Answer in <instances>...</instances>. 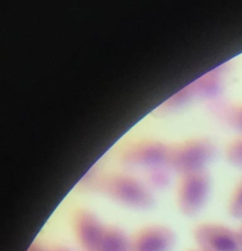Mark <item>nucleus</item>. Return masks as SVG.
Masks as SVG:
<instances>
[{
    "instance_id": "7ed1b4c3",
    "label": "nucleus",
    "mask_w": 242,
    "mask_h": 251,
    "mask_svg": "<svg viewBox=\"0 0 242 251\" xmlns=\"http://www.w3.org/2000/svg\"><path fill=\"white\" fill-rule=\"evenodd\" d=\"M169 144L151 138H140L125 143L118 151V159L128 167L147 172L168 167Z\"/></svg>"
},
{
    "instance_id": "9d476101",
    "label": "nucleus",
    "mask_w": 242,
    "mask_h": 251,
    "mask_svg": "<svg viewBox=\"0 0 242 251\" xmlns=\"http://www.w3.org/2000/svg\"><path fill=\"white\" fill-rule=\"evenodd\" d=\"M96 251H130V237L119 226L106 225Z\"/></svg>"
},
{
    "instance_id": "423d86ee",
    "label": "nucleus",
    "mask_w": 242,
    "mask_h": 251,
    "mask_svg": "<svg viewBox=\"0 0 242 251\" xmlns=\"http://www.w3.org/2000/svg\"><path fill=\"white\" fill-rule=\"evenodd\" d=\"M224 88L223 73L219 68L210 71L203 75L185 88L177 92L173 97L167 101V105L171 107L182 106L194 98L205 99L208 102L219 99V95Z\"/></svg>"
},
{
    "instance_id": "0eeeda50",
    "label": "nucleus",
    "mask_w": 242,
    "mask_h": 251,
    "mask_svg": "<svg viewBox=\"0 0 242 251\" xmlns=\"http://www.w3.org/2000/svg\"><path fill=\"white\" fill-rule=\"evenodd\" d=\"M105 226L85 208H77L72 215L73 232L81 251H96Z\"/></svg>"
},
{
    "instance_id": "ddd939ff",
    "label": "nucleus",
    "mask_w": 242,
    "mask_h": 251,
    "mask_svg": "<svg viewBox=\"0 0 242 251\" xmlns=\"http://www.w3.org/2000/svg\"><path fill=\"white\" fill-rule=\"evenodd\" d=\"M26 251H50V250H47L46 248H44L43 246H41L40 244L38 243H32Z\"/></svg>"
},
{
    "instance_id": "2eb2a0df",
    "label": "nucleus",
    "mask_w": 242,
    "mask_h": 251,
    "mask_svg": "<svg viewBox=\"0 0 242 251\" xmlns=\"http://www.w3.org/2000/svg\"><path fill=\"white\" fill-rule=\"evenodd\" d=\"M239 234L241 235V237H242V226L240 227V229H239Z\"/></svg>"
},
{
    "instance_id": "f03ea898",
    "label": "nucleus",
    "mask_w": 242,
    "mask_h": 251,
    "mask_svg": "<svg viewBox=\"0 0 242 251\" xmlns=\"http://www.w3.org/2000/svg\"><path fill=\"white\" fill-rule=\"evenodd\" d=\"M216 147L207 137H190L169 144L168 167L180 174L205 170L215 156Z\"/></svg>"
},
{
    "instance_id": "4468645a",
    "label": "nucleus",
    "mask_w": 242,
    "mask_h": 251,
    "mask_svg": "<svg viewBox=\"0 0 242 251\" xmlns=\"http://www.w3.org/2000/svg\"><path fill=\"white\" fill-rule=\"evenodd\" d=\"M50 251H71L70 249L64 247V246H59V247H55L53 249H51Z\"/></svg>"
},
{
    "instance_id": "f257e3e1",
    "label": "nucleus",
    "mask_w": 242,
    "mask_h": 251,
    "mask_svg": "<svg viewBox=\"0 0 242 251\" xmlns=\"http://www.w3.org/2000/svg\"><path fill=\"white\" fill-rule=\"evenodd\" d=\"M85 186L107 196L124 207L145 210L154 203L147 184L132 175L123 172L92 173L84 178Z\"/></svg>"
},
{
    "instance_id": "1a4fd4ad",
    "label": "nucleus",
    "mask_w": 242,
    "mask_h": 251,
    "mask_svg": "<svg viewBox=\"0 0 242 251\" xmlns=\"http://www.w3.org/2000/svg\"><path fill=\"white\" fill-rule=\"evenodd\" d=\"M208 109L222 125L242 133V102L217 99L209 102Z\"/></svg>"
},
{
    "instance_id": "dca6fc26",
    "label": "nucleus",
    "mask_w": 242,
    "mask_h": 251,
    "mask_svg": "<svg viewBox=\"0 0 242 251\" xmlns=\"http://www.w3.org/2000/svg\"><path fill=\"white\" fill-rule=\"evenodd\" d=\"M186 251H196V250H186Z\"/></svg>"
},
{
    "instance_id": "f8f14e48",
    "label": "nucleus",
    "mask_w": 242,
    "mask_h": 251,
    "mask_svg": "<svg viewBox=\"0 0 242 251\" xmlns=\"http://www.w3.org/2000/svg\"><path fill=\"white\" fill-rule=\"evenodd\" d=\"M227 210L231 217L242 218V176L238 179L229 195Z\"/></svg>"
},
{
    "instance_id": "6e6552de",
    "label": "nucleus",
    "mask_w": 242,
    "mask_h": 251,
    "mask_svg": "<svg viewBox=\"0 0 242 251\" xmlns=\"http://www.w3.org/2000/svg\"><path fill=\"white\" fill-rule=\"evenodd\" d=\"M174 244L173 230L160 224L142 226L130 237V251H170Z\"/></svg>"
},
{
    "instance_id": "20e7f679",
    "label": "nucleus",
    "mask_w": 242,
    "mask_h": 251,
    "mask_svg": "<svg viewBox=\"0 0 242 251\" xmlns=\"http://www.w3.org/2000/svg\"><path fill=\"white\" fill-rule=\"evenodd\" d=\"M211 187V178L206 170L179 175L175 189L176 206L184 216H195L205 206Z\"/></svg>"
},
{
    "instance_id": "39448f33",
    "label": "nucleus",
    "mask_w": 242,
    "mask_h": 251,
    "mask_svg": "<svg viewBox=\"0 0 242 251\" xmlns=\"http://www.w3.org/2000/svg\"><path fill=\"white\" fill-rule=\"evenodd\" d=\"M193 236L201 251H242L239 232L219 224H200L194 227Z\"/></svg>"
},
{
    "instance_id": "9b49d317",
    "label": "nucleus",
    "mask_w": 242,
    "mask_h": 251,
    "mask_svg": "<svg viewBox=\"0 0 242 251\" xmlns=\"http://www.w3.org/2000/svg\"><path fill=\"white\" fill-rule=\"evenodd\" d=\"M224 158L230 165L242 169V133L233 137L225 145Z\"/></svg>"
}]
</instances>
